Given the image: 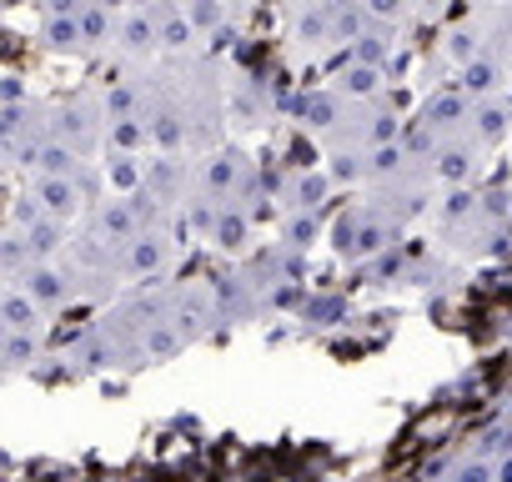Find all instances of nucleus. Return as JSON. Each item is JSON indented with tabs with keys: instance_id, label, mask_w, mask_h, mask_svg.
I'll return each mask as SVG.
<instances>
[{
	"instance_id": "obj_1",
	"label": "nucleus",
	"mask_w": 512,
	"mask_h": 482,
	"mask_svg": "<svg viewBox=\"0 0 512 482\" xmlns=\"http://www.w3.org/2000/svg\"><path fill=\"white\" fill-rule=\"evenodd\" d=\"M101 101H86V96H76V101H66V106H56L51 111V136L61 141V146H71L76 156H86V151H96L101 146Z\"/></svg>"
},
{
	"instance_id": "obj_2",
	"label": "nucleus",
	"mask_w": 512,
	"mask_h": 482,
	"mask_svg": "<svg viewBox=\"0 0 512 482\" xmlns=\"http://www.w3.org/2000/svg\"><path fill=\"white\" fill-rule=\"evenodd\" d=\"M31 201L51 216V221H71V216H81L86 211V201H91V176L81 171V176H31Z\"/></svg>"
},
{
	"instance_id": "obj_3",
	"label": "nucleus",
	"mask_w": 512,
	"mask_h": 482,
	"mask_svg": "<svg viewBox=\"0 0 512 482\" xmlns=\"http://www.w3.org/2000/svg\"><path fill=\"white\" fill-rule=\"evenodd\" d=\"M111 51H116L121 61H131V66L151 61V56L161 51V36H156V11H146V6H126V11L116 16Z\"/></svg>"
},
{
	"instance_id": "obj_4",
	"label": "nucleus",
	"mask_w": 512,
	"mask_h": 482,
	"mask_svg": "<svg viewBox=\"0 0 512 482\" xmlns=\"http://www.w3.org/2000/svg\"><path fill=\"white\" fill-rule=\"evenodd\" d=\"M251 181H256V166H251V156H246V151H236V146L211 151V156L201 161V191H206V196H216V201L241 196Z\"/></svg>"
},
{
	"instance_id": "obj_5",
	"label": "nucleus",
	"mask_w": 512,
	"mask_h": 482,
	"mask_svg": "<svg viewBox=\"0 0 512 482\" xmlns=\"http://www.w3.org/2000/svg\"><path fill=\"white\" fill-rule=\"evenodd\" d=\"M457 76H462V96L467 101H487V96H502L507 91V66H502V56L497 51H482V56H472L467 66H457Z\"/></svg>"
},
{
	"instance_id": "obj_6",
	"label": "nucleus",
	"mask_w": 512,
	"mask_h": 482,
	"mask_svg": "<svg viewBox=\"0 0 512 482\" xmlns=\"http://www.w3.org/2000/svg\"><path fill=\"white\" fill-rule=\"evenodd\" d=\"M166 262H171V241L161 231H136L121 247V267L131 277H156V272H166Z\"/></svg>"
},
{
	"instance_id": "obj_7",
	"label": "nucleus",
	"mask_w": 512,
	"mask_h": 482,
	"mask_svg": "<svg viewBox=\"0 0 512 482\" xmlns=\"http://www.w3.org/2000/svg\"><path fill=\"white\" fill-rule=\"evenodd\" d=\"M382 81H387V71L362 66V61H347V66L337 71L332 91H337L342 101H377V96H382Z\"/></svg>"
},
{
	"instance_id": "obj_8",
	"label": "nucleus",
	"mask_w": 512,
	"mask_h": 482,
	"mask_svg": "<svg viewBox=\"0 0 512 482\" xmlns=\"http://www.w3.org/2000/svg\"><path fill=\"white\" fill-rule=\"evenodd\" d=\"M41 46L56 51V56H81L86 41H81V11L76 16H41Z\"/></svg>"
},
{
	"instance_id": "obj_9",
	"label": "nucleus",
	"mask_w": 512,
	"mask_h": 482,
	"mask_svg": "<svg viewBox=\"0 0 512 482\" xmlns=\"http://www.w3.org/2000/svg\"><path fill=\"white\" fill-rule=\"evenodd\" d=\"M347 106H352V101H342V96L327 86V91H312V96L302 101V121H307L312 131H332L337 121H347Z\"/></svg>"
},
{
	"instance_id": "obj_10",
	"label": "nucleus",
	"mask_w": 512,
	"mask_h": 482,
	"mask_svg": "<svg viewBox=\"0 0 512 482\" xmlns=\"http://www.w3.org/2000/svg\"><path fill=\"white\" fill-rule=\"evenodd\" d=\"M111 31H116V11H106V6H96V0H86V6H81V41H86V51L111 46Z\"/></svg>"
},
{
	"instance_id": "obj_11",
	"label": "nucleus",
	"mask_w": 512,
	"mask_h": 482,
	"mask_svg": "<svg viewBox=\"0 0 512 482\" xmlns=\"http://www.w3.org/2000/svg\"><path fill=\"white\" fill-rule=\"evenodd\" d=\"M0 322H6L11 332H36L41 327V307L26 292H6L0 297Z\"/></svg>"
},
{
	"instance_id": "obj_12",
	"label": "nucleus",
	"mask_w": 512,
	"mask_h": 482,
	"mask_svg": "<svg viewBox=\"0 0 512 482\" xmlns=\"http://www.w3.org/2000/svg\"><path fill=\"white\" fill-rule=\"evenodd\" d=\"M357 6L367 11L372 26H392V31H397V26L407 21V11H412V0H357Z\"/></svg>"
},
{
	"instance_id": "obj_13",
	"label": "nucleus",
	"mask_w": 512,
	"mask_h": 482,
	"mask_svg": "<svg viewBox=\"0 0 512 482\" xmlns=\"http://www.w3.org/2000/svg\"><path fill=\"white\" fill-rule=\"evenodd\" d=\"M412 11H422V16H442V11H447V0H412Z\"/></svg>"
},
{
	"instance_id": "obj_14",
	"label": "nucleus",
	"mask_w": 512,
	"mask_h": 482,
	"mask_svg": "<svg viewBox=\"0 0 512 482\" xmlns=\"http://www.w3.org/2000/svg\"><path fill=\"white\" fill-rule=\"evenodd\" d=\"M457 482H487V467H482V462H472V467H462V472H457Z\"/></svg>"
},
{
	"instance_id": "obj_15",
	"label": "nucleus",
	"mask_w": 512,
	"mask_h": 482,
	"mask_svg": "<svg viewBox=\"0 0 512 482\" xmlns=\"http://www.w3.org/2000/svg\"><path fill=\"white\" fill-rule=\"evenodd\" d=\"M96 6H106V11H126L131 0H96Z\"/></svg>"
}]
</instances>
